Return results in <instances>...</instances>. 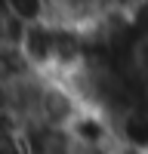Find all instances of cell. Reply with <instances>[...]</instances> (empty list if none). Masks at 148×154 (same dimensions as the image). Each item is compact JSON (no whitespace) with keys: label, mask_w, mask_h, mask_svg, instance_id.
I'll use <instances>...</instances> for the list:
<instances>
[{"label":"cell","mask_w":148,"mask_h":154,"mask_svg":"<svg viewBox=\"0 0 148 154\" xmlns=\"http://www.w3.org/2000/svg\"><path fill=\"white\" fill-rule=\"evenodd\" d=\"M111 154H148V151H139V148H130V145H120V142H114Z\"/></svg>","instance_id":"3957f363"},{"label":"cell","mask_w":148,"mask_h":154,"mask_svg":"<svg viewBox=\"0 0 148 154\" xmlns=\"http://www.w3.org/2000/svg\"><path fill=\"white\" fill-rule=\"evenodd\" d=\"M65 130L71 133V139L77 142L80 151L111 148L117 142L114 139V120H111V114H105L102 108H80Z\"/></svg>","instance_id":"6da1fadb"},{"label":"cell","mask_w":148,"mask_h":154,"mask_svg":"<svg viewBox=\"0 0 148 154\" xmlns=\"http://www.w3.org/2000/svg\"><path fill=\"white\" fill-rule=\"evenodd\" d=\"M49 12L46 0H6V16L16 19L19 25H31V22H43Z\"/></svg>","instance_id":"7a4b0ae2"}]
</instances>
